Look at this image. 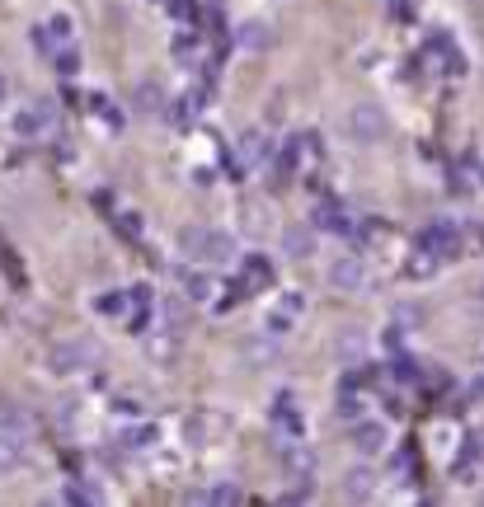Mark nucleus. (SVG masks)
I'll return each mask as SVG.
<instances>
[{"label":"nucleus","mask_w":484,"mask_h":507,"mask_svg":"<svg viewBox=\"0 0 484 507\" xmlns=\"http://www.w3.org/2000/svg\"><path fill=\"white\" fill-rule=\"evenodd\" d=\"M179 249H183V259H193V263H231L235 259V235L217 231V225H188L179 235Z\"/></svg>","instance_id":"f257e3e1"},{"label":"nucleus","mask_w":484,"mask_h":507,"mask_svg":"<svg viewBox=\"0 0 484 507\" xmlns=\"http://www.w3.org/2000/svg\"><path fill=\"white\" fill-rule=\"evenodd\" d=\"M414 244H419V249H428L433 259L451 263V259H461V249H466V231H461V221L442 216V221H428L423 231H419V240H414Z\"/></svg>","instance_id":"f03ea898"},{"label":"nucleus","mask_w":484,"mask_h":507,"mask_svg":"<svg viewBox=\"0 0 484 507\" xmlns=\"http://www.w3.org/2000/svg\"><path fill=\"white\" fill-rule=\"evenodd\" d=\"M94 362H99L94 338H66V343H57L47 353V372L52 376H80V372H90Z\"/></svg>","instance_id":"7ed1b4c3"},{"label":"nucleus","mask_w":484,"mask_h":507,"mask_svg":"<svg viewBox=\"0 0 484 507\" xmlns=\"http://www.w3.org/2000/svg\"><path fill=\"white\" fill-rule=\"evenodd\" d=\"M273 277H278V268H273V259H268V254H245V259H240V268H235V277H231V287L240 292V301H245V296H254V292H268V287H273Z\"/></svg>","instance_id":"20e7f679"},{"label":"nucleus","mask_w":484,"mask_h":507,"mask_svg":"<svg viewBox=\"0 0 484 507\" xmlns=\"http://www.w3.org/2000/svg\"><path fill=\"white\" fill-rule=\"evenodd\" d=\"M268 422H273V432H278L282 442H306V413L297 409V394H291V390H282L278 400H273V409H268Z\"/></svg>","instance_id":"39448f33"},{"label":"nucleus","mask_w":484,"mask_h":507,"mask_svg":"<svg viewBox=\"0 0 484 507\" xmlns=\"http://www.w3.org/2000/svg\"><path fill=\"white\" fill-rule=\"evenodd\" d=\"M278 155L273 146V136H263V132H245L240 136V146H235V174H254V169H268Z\"/></svg>","instance_id":"423d86ee"},{"label":"nucleus","mask_w":484,"mask_h":507,"mask_svg":"<svg viewBox=\"0 0 484 507\" xmlns=\"http://www.w3.org/2000/svg\"><path fill=\"white\" fill-rule=\"evenodd\" d=\"M315 231H325V235H343V240H353V231H358V212L348 207V203H339V197H325V203L315 207Z\"/></svg>","instance_id":"0eeeda50"},{"label":"nucleus","mask_w":484,"mask_h":507,"mask_svg":"<svg viewBox=\"0 0 484 507\" xmlns=\"http://www.w3.org/2000/svg\"><path fill=\"white\" fill-rule=\"evenodd\" d=\"M179 343H183V333H179V320H174V310H170V320L165 324H151V338H146V357L155 366H170L179 357Z\"/></svg>","instance_id":"6e6552de"},{"label":"nucleus","mask_w":484,"mask_h":507,"mask_svg":"<svg viewBox=\"0 0 484 507\" xmlns=\"http://www.w3.org/2000/svg\"><path fill=\"white\" fill-rule=\"evenodd\" d=\"M71 43H75V24H71V15H52L47 24L34 28V47H38L43 56H57V52L71 47Z\"/></svg>","instance_id":"1a4fd4ad"},{"label":"nucleus","mask_w":484,"mask_h":507,"mask_svg":"<svg viewBox=\"0 0 484 507\" xmlns=\"http://www.w3.org/2000/svg\"><path fill=\"white\" fill-rule=\"evenodd\" d=\"M451 474L461 479V484H479L484 479V428L466 437V446L456 451V461H451Z\"/></svg>","instance_id":"9d476101"},{"label":"nucleus","mask_w":484,"mask_h":507,"mask_svg":"<svg viewBox=\"0 0 484 507\" xmlns=\"http://www.w3.org/2000/svg\"><path fill=\"white\" fill-rule=\"evenodd\" d=\"M367 282H371V273H367V259H362V254H343V259L330 263V287H334V292H362Z\"/></svg>","instance_id":"9b49d317"},{"label":"nucleus","mask_w":484,"mask_h":507,"mask_svg":"<svg viewBox=\"0 0 484 507\" xmlns=\"http://www.w3.org/2000/svg\"><path fill=\"white\" fill-rule=\"evenodd\" d=\"M348 442H353L362 456H381L390 446V428L381 418H358V422H348Z\"/></svg>","instance_id":"f8f14e48"},{"label":"nucleus","mask_w":484,"mask_h":507,"mask_svg":"<svg viewBox=\"0 0 484 507\" xmlns=\"http://www.w3.org/2000/svg\"><path fill=\"white\" fill-rule=\"evenodd\" d=\"M348 132H353V141L371 146V141L386 136V113L376 108V104H358L353 113H348Z\"/></svg>","instance_id":"ddd939ff"},{"label":"nucleus","mask_w":484,"mask_h":507,"mask_svg":"<svg viewBox=\"0 0 484 507\" xmlns=\"http://www.w3.org/2000/svg\"><path fill=\"white\" fill-rule=\"evenodd\" d=\"M301 315H306V296H301V292H282V296L273 301V310H268L263 329H268V333H287Z\"/></svg>","instance_id":"4468645a"},{"label":"nucleus","mask_w":484,"mask_h":507,"mask_svg":"<svg viewBox=\"0 0 484 507\" xmlns=\"http://www.w3.org/2000/svg\"><path fill=\"white\" fill-rule=\"evenodd\" d=\"M52 118H57V113H52V104L47 99H38V104H24L15 118H10V132L15 136H43L47 127H52Z\"/></svg>","instance_id":"2eb2a0df"},{"label":"nucleus","mask_w":484,"mask_h":507,"mask_svg":"<svg viewBox=\"0 0 484 507\" xmlns=\"http://www.w3.org/2000/svg\"><path fill=\"white\" fill-rule=\"evenodd\" d=\"M29 461V437L24 428H0V474H15Z\"/></svg>","instance_id":"dca6fc26"},{"label":"nucleus","mask_w":484,"mask_h":507,"mask_svg":"<svg viewBox=\"0 0 484 507\" xmlns=\"http://www.w3.org/2000/svg\"><path fill=\"white\" fill-rule=\"evenodd\" d=\"M222 428H226V422H222V413H212V409H198L193 418H188V442H193V446H207L212 437H222Z\"/></svg>","instance_id":"f3484780"},{"label":"nucleus","mask_w":484,"mask_h":507,"mask_svg":"<svg viewBox=\"0 0 484 507\" xmlns=\"http://www.w3.org/2000/svg\"><path fill=\"white\" fill-rule=\"evenodd\" d=\"M183 296L188 301H212V296H217V277H212V273H202V268H193V273H188L183 277Z\"/></svg>","instance_id":"a211bd4d"},{"label":"nucleus","mask_w":484,"mask_h":507,"mask_svg":"<svg viewBox=\"0 0 484 507\" xmlns=\"http://www.w3.org/2000/svg\"><path fill=\"white\" fill-rule=\"evenodd\" d=\"M94 310H99V315H109V320H127V310H132V287H127V292H99Z\"/></svg>","instance_id":"6ab92c4d"},{"label":"nucleus","mask_w":484,"mask_h":507,"mask_svg":"<svg viewBox=\"0 0 484 507\" xmlns=\"http://www.w3.org/2000/svg\"><path fill=\"white\" fill-rule=\"evenodd\" d=\"M343 489H348V498H358V502H362V498L376 493V474H371L367 465H358V470H348V474H343Z\"/></svg>","instance_id":"aec40b11"},{"label":"nucleus","mask_w":484,"mask_h":507,"mask_svg":"<svg viewBox=\"0 0 484 507\" xmlns=\"http://www.w3.org/2000/svg\"><path fill=\"white\" fill-rule=\"evenodd\" d=\"M202 502H217V507H226V502H245V489L235 484V479H217L207 493H198Z\"/></svg>","instance_id":"412c9836"},{"label":"nucleus","mask_w":484,"mask_h":507,"mask_svg":"<svg viewBox=\"0 0 484 507\" xmlns=\"http://www.w3.org/2000/svg\"><path fill=\"white\" fill-rule=\"evenodd\" d=\"M438 268H442V259H433V254H428V249H419V244H414V254H410V263H405V273L423 282V277H433Z\"/></svg>","instance_id":"4be33fe9"},{"label":"nucleus","mask_w":484,"mask_h":507,"mask_svg":"<svg viewBox=\"0 0 484 507\" xmlns=\"http://www.w3.org/2000/svg\"><path fill=\"white\" fill-rule=\"evenodd\" d=\"M311 249H315V231H311V225H291V231H287V254H291V259H306Z\"/></svg>","instance_id":"5701e85b"},{"label":"nucleus","mask_w":484,"mask_h":507,"mask_svg":"<svg viewBox=\"0 0 484 507\" xmlns=\"http://www.w3.org/2000/svg\"><path fill=\"white\" fill-rule=\"evenodd\" d=\"M52 66H57V75H75V71H80V47H75V43L62 47L57 56H52Z\"/></svg>","instance_id":"b1692460"},{"label":"nucleus","mask_w":484,"mask_h":507,"mask_svg":"<svg viewBox=\"0 0 484 507\" xmlns=\"http://www.w3.org/2000/svg\"><path fill=\"white\" fill-rule=\"evenodd\" d=\"M155 442H160V432L151 428V422H142V428L127 432V446H132V451H146V446H155Z\"/></svg>","instance_id":"393cba45"},{"label":"nucleus","mask_w":484,"mask_h":507,"mask_svg":"<svg viewBox=\"0 0 484 507\" xmlns=\"http://www.w3.org/2000/svg\"><path fill=\"white\" fill-rule=\"evenodd\" d=\"M198 47H202V38H198V34L174 38V56H179V62H198Z\"/></svg>","instance_id":"a878e982"},{"label":"nucleus","mask_w":484,"mask_h":507,"mask_svg":"<svg viewBox=\"0 0 484 507\" xmlns=\"http://www.w3.org/2000/svg\"><path fill=\"white\" fill-rule=\"evenodd\" d=\"M240 43H245V47H268V28L259 19H250L245 28H240Z\"/></svg>","instance_id":"bb28decb"},{"label":"nucleus","mask_w":484,"mask_h":507,"mask_svg":"<svg viewBox=\"0 0 484 507\" xmlns=\"http://www.w3.org/2000/svg\"><path fill=\"white\" fill-rule=\"evenodd\" d=\"M114 225L127 235V240H142V216L137 212H123V216H114Z\"/></svg>","instance_id":"cd10ccee"},{"label":"nucleus","mask_w":484,"mask_h":507,"mask_svg":"<svg viewBox=\"0 0 484 507\" xmlns=\"http://www.w3.org/2000/svg\"><path fill=\"white\" fill-rule=\"evenodd\" d=\"M273 353H278L273 338H254V343H250V362H263V357H273Z\"/></svg>","instance_id":"c85d7f7f"},{"label":"nucleus","mask_w":484,"mask_h":507,"mask_svg":"<svg viewBox=\"0 0 484 507\" xmlns=\"http://www.w3.org/2000/svg\"><path fill=\"white\" fill-rule=\"evenodd\" d=\"M263 225H268V221H263V207H254V203H250V207H245V231H254V235H259Z\"/></svg>","instance_id":"c756f323"},{"label":"nucleus","mask_w":484,"mask_h":507,"mask_svg":"<svg viewBox=\"0 0 484 507\" xmlns=\"http://www.w3.org/2000/svg\"><path fill=\"white\" fill-rule=\"evenodd\" d=\"M5 94H10V80H5V75H0V104H5Z\"/></svg>","instance_id":"7c9ffc66"},{"label":"nucleus","mask_w":484,"mask_h":507,"mask_svg":"<svg viewBox=\"0 0 484 507\" xmlns=\"http://www.w3.org/2000/svg\"><path fill=\"white\" fill-rule=\"evenodd\" d=\"M212 5H222V0H212Z\"/></svg>","instance_id":"2f4dec72"}]
</instances>
